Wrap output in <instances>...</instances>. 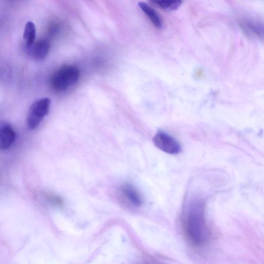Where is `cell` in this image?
<instances>
[{
  "instance_id": "6da1fadb",
  "label": "cell",
  "mask_w": 264,
  "mask_h": 264,
  "mask_svg": "<svg viewBox=\"0 0 264 264\" xmlns=\"http://www.w3.org/2000/svg\"><path fill=\"white\" fill-rule=\"evenodd\" d=\"M185 228L187 236L194 244L200 246L208 238V230L205 217L204 204L194 201L188 206L186 212Z\"/></svg>"
},
{
  "instance_id": "7a4b0ae2",
  "label": "cell",
  "mask_w": 264,
  "mask_h": 264,
  "mask_svg": "<svg viewBox=\"0 0 264 264\" xmlns=\"http://www.w3.org/2000/svg\"><path fill=\"white\" fill-rule=\"evenodd\" d=\"M80 77V70L73 65L63 66L52 75L50 84L54 90L62 92L76 84Z\"/></svg>"
},
{
  "instance_id": "3957f363",
  "label": "cell",
  "mask_w": 264,
  "mask_h": 264,
  "mask_svg": "<svg viewBox=\"0 0 264 264\" xmlns=\"http://www.w3.org/2000/svg\"><path fill=\"white\" fill-rule=\"evenodd\" d=\"M51 104L50 98H40L32 104L27 117V124L30 129L38 126L48 114Z\"/></svg>"
},
{
  "instance_id": "277c9868",
  "label": "cell",
  "mask_w": 264,
  "mask_h": 264,
  "mask_svg": "<svg viewBox=\"0 0 264 264\" xmlns=\"http://www.w3.org/2000/svg\"><path fill=\"white\" fill-rule=\"evenodd\" d=\"M153 141L155 146L165 153L174 155L180 152L181 148L178 142L164 132H158L154 136Z\"/></svg>"
},
{
  "instance_id": "5b68a950",
  "label": "cell",
  "mask_w": 264,
  "mask_h": 264,
  "mask_svg": "<svg viewBox=\"0 0 264 264\" xmlns=\"http://www.w3.org/2000/svg\"><path fill=\"white\" fill-rule=\"evenodd\" d=\"M16 135L12 125L5 121L0 122V150H8L14 144Z\"/></svg>"
},
{
  "instance_id": "8992f818",
  "label": "cell",
  "mask_w": 264,
  "mask_h": 264,
  "mask_svg": "<svg viewBox=\"0 0 264 264\" xmlns=\"http://www.w3.org/2000/svg\"><path fill=\"white\" fill-rule=\"evenodd\" d=\"M31 56L38 60L46 58L50 50V44L45 40L38 41L28 48Z\"/></svg>"
},
{
  "instance_id": "52a82bcc",
  "label": "cell",
  "mask_w": 264,
  "mask_h": 264,
  "mask_svg": "<svg viewBox=\"0 0 264 264\" xmlns=\"http://www.w3.org/2000/svg\"><path fill=\"white\" fill-rule=\"evenodd\" d=\"M138 6L157 28H162V20L156 10L144 2H140Z\"/></svg>"
},
{
  "instance_id": "ba28073f",
  "label": "cell",
  "mask_w": 264,
  "mask_h": 264,
  "mask_svg": "<svg viewBox=\"0 0 264 264\" xmlns=\"http://www.w3.org/2000/svg\"><path fill=\"white\" fill-rule=\"evenodd\" d=\"M122 192L127 200L134 206H140L142 204L141 196L133 186L125 184L122 187Z\"/></svg>"
},
{
  "instance_id": "9c48e42d",
  "label": "cell",
  "mask_w": 264,
  "mask_h": 264,
  "mask_svg": "<svg viewBox=\"0 0 264 264\" xmlns=\"http://www.w3.org/2000/svg\"><path fill=\"white\" fill-rule=\"evenodd\" d=\"M36 36V25L32 22L26 23L24 32V39L27 48L35 43Z\"/></svg>"
},
{
  "instance_id": "30bf717a",
  "label": "cell",
  "mask_w": 264,
  "mask_h": 264,
  "mask_svg": "<svg viewBox=\"0 0 264 264\" xmlns=\"http://www.w3.org/2000/svg\"><path fill=\"white\" fill-rule=\"evenodd\" d=\"M242 25L244 26L246 30H248L258 37L262 38L263 28L260 23L252 20H246L242 22Z\"/></svg>"
},
{
  "instance_id": "8fae6325",
  "label": "cell",
  "mask_w": 264,
  "mask_h": 264,
  "mask_svg": "<svg viewBox=\"0 0 264 264\" xmlns=\"http://www.w3.org/2000/svg\"><path fill=\"white\" fill-rule=\"evenodd\" d=\"M152 3L161 9L166 11H174L178 10L182 4L180 1H152Z\"/></svg>"
}]
</instances>
